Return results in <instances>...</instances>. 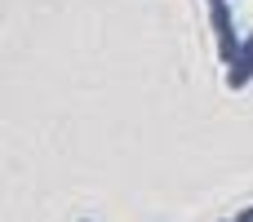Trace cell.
<instances>
[{"mask_svg": "<svg viewBox=\"0 0 253 222\" xmlns=\"http://www.w3.org/2000/svg\"><path fill=\"white\" fill-rule=\"evenodd\" d=\"M209 4H218V0H209Z\"/></svg>", "mask_w": 253, "mask_h": 222, "instance_id": "4", "label": "cell"}, {"mask_svg": "<svg viewBox=\"0 0 253 222\" xmlns=\"http://www.w3.org/2000/svg\"><path fill=\"white\" fill-rule=\"evenodd\" d=\"M84 222H89V218H84Z\"/></svg>", "mask_w": 253, "mask_h": 222, "instance_id": "5", "label": "cell"}, {"mask_svg": "<svg viewBox=\"0 0 253 222\" xmlns=\"http://www.w3.org/2000/svg\"><path fill=\"white\" fill-rule=\"evenodd\" d=\"M209 27H213V36H218V58H222V62L231 67V62L240 58L245 40L236 36V22H231V4H227V0L209 4Z\"/></svg>", "mask_w": 253, "mask_h": 222, "instance_id": "1", "label": "cell"}, {"mask_svg": "<svg viewBox=\"0 0 253 222\" xmlns=\"http://www.w3.org/2000/svg\"><path fill=\"white\" fill-rule=\"evenodd\" d=\"M236 222H253V205H249V209H240V214H236Z\"/></svg>", "mask_w": 253, "mask_h": 222, "instance_id": "2", "label": "cell"}, {"mask_svg": "<svg viewBox=\"0 0 253 222\" xmlns=\"http://www.w3.org/2000/svg\"><path fill=\"white\" fill-rule=\"evenodd\" d=\"M245 49H249V53H253V36H249V40H245Z\"/></svg>", "mask_w": 253, "mask_h": 222, "instance_id": "3", "label": "cell"}]
</instances>
